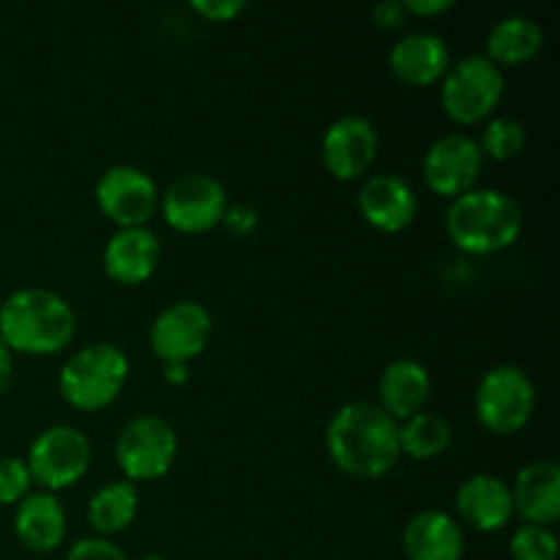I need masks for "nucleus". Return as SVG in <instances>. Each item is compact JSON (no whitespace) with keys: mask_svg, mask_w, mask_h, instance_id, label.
Listing matches in <instances>:
<instances>
[{"mask_svg":"<svg viewBox=\"0 0 560 560\" xmlns=\"http://www.w3.org/2000/svg\"><path fill=\"white\" fill-rule=\"evenodd\" d=\"M326 452L334 468L353 479H381L399 463V424L375 402L342 405L326 427Z\"/></svg>","mask_w":560,"mask_h":560,"instance_id":"1","label":"nucleus"},{"mask_svg":"<svg viewBox=\"0 0 560 560\" xmlns=\"http://www.w3.org/2000/svg\"><path fill=\"white\" fill-rule=\"evenodd\" d=\"M77 315L47 288H20L0 304V339L11 353L55 355L74 342Z\"/></svg>","mask_w":560,"mask_h":560,"instance_id":"2","label":"nucleus"},{"mask_svg":"<svg viewBox=\"0 0 560 560\" xmlns=\"http://www.w3.org/2000/svg\"><path fill=\"white\" fill-rule=\"evenodd\" d=\"M446 235L459 252L474 257L512 249L523 235V208L509 191L476 186L448 200Z\"/></svg>","mask_w":560,"mask_h":560,"instance_id":"3","label":"nucleus"},{"mask_svg":"<svg viewBox=\"0 0 560 560\" xmlns=\"http://www.w3.org/2000/svg\"><path fill=\"white\" fill-rule=\"evenodd\" d=\"M129 381V355L113 342H91L63 361L58 392L80 413L109 408Z\"/></svg>","mask_w":560,"mask_h":560,"instance_id":"4","label":"nucleus"},{"mask_svg":"<svg viewBox=\"0 0 560 560\" xmlns=\"http://www.w3.org/2000/svg\"><path fill=\"white\" fill-rule=\"evenodd\" d=\"M438 85L446 118L457 126H474L492 118L506 93V77L485 55H465L448 66Z\"/></svg>","mask_w":560,"mask_h":560,"instance_id":"5","label":"nucleus"},{"mask_svg":"<svg viewBox=\"0 0 560 560\" xmlns=\"http://www.w3.org/2000/svg\"><path fill=\"white\" fill-rule=\"evenodd\" d=\"M474 410L479 424L492 435L525 430L536 410L534 377L517 364H495L476 386Z\"/></svg>","mask_w":560,"mask_h":560,"instance_id":"6","label":"nucleus"},{"mask_svg":"<svg viewBox=\"0 0 560 560\" xmlns=\"http://www.w3.org/2000/svg\"><path fill=\"white\" fill-rule=\"evenodd\" d=\"M175 457H178V432L156 413L131 419L115 441V463L131 485L159 481L173 470Z\"/></svg>","mask_w":560,"mask_h":560,"instance_id":"7","label":"nucleus"},{"mask_svg":"<svg viewBox=\"0 0 560 560\" xmlns=\"http://www.w3.org/2000/svg\"><path fill=\"white\" fill-rule=\"evenodd\" d=\"M31 479L44 492H58L74 487L91 468V441L82 430L71 424L47 427L31 443L25 457Z\"/></svg>","mask_w":560,"mask_h":560,"instance_id":"8","label":"nucleus"},{"mask_svg":"<svg viewBox=\"0 0 560 560\" xmlns=\"http://www.w3.org/2000/svg\"><path fill=\"white\" fill-rule=\"evenodd\" d=\"M230 208L228 189L208 173L178 175L159 197L164 222L180 235H202L219 228Z\"/></svg>","mask_w":560,"mask_h":560,"instance_id":"9","label":"nucleus"},{"mask_svg":"<svg viewBox=\"0 0 560 560\" xmlns=\"http://www.w3.org/2000/svg\"><path fill=\"white\" fill-rule=\"evenodd\" d=\"M96 206L118 230L148 228L159 211L156 180L135 164H113L96 180Z\"/></svg>","mask_w":560,"mask_h":560,"instance_id":"10","label":"nucleus"},{"mask_svg":"<svg viewBox=\"0 0 560 560\" xmlns=\"http://www.w3.org/2000/svg\"><path fill=\"white\" fill-rule=\"evenodd\" d=\"M213 317L200 301H175L151 323L148 342L162 364H189L208 348Z\"/></svg>","mask_w":560,"mask_h":560,"instance_id":"11","label":"nucleus"},{"mask_svg":"<svg viewBox=\"0 0 560 560\" xmlns=\"http://www.w3.org/2000/svg\"><path fill=\"white\" fill-rule=\"evenodd\" d=\"M481 170H485V156L479 151V142L465 131L438 137L421 159L424 184L430 186V191H435L438 197H446V200L476 189Z\"/></svg>","mask_w":560,"mask_h":560,"instance_id":"12","label":"nucleus"},{"mask_svg":"<svg viewBox=\"0 0 560 560\" xmlns=\"http://www.w3.org/2000/svg\"><path fill=\"white\" fill-rule=\"evenodd\" d=\"M377 156V129L364 115H342L320 140V159L337 180H359Z\"/></svg>","mask_w":560,"mask_h":560,"instance_id":"13","label":"nucleus"},{"mask_svg":"<svg viewBox=\"0 0 560 560\" xmlns=\"http://www.w3.org/2000/svg\"><path fill=\"white\" fill-rule=\"evenodd\" d=\"M359 213L377 233L397 235L419 217V197L413 186L394 173H377L361 184Z\"/></svg>","mask_w":560,"mask_h":560,"instance_id":"14","label":"nucleus"},{"mask_svg":"<svg viewBox=\"0 0 560 560\" xmlns=\"http://www.w3.org/2000/svg\"><path fill=\"white\" fill-rule=\"evenodd\" d=\"M162 262V241L151 228L115 230L104 244L102 266L115 284L137 288L156 273Z\"/></svg>","mask_w":560,"mask_h":560,"instance_id":"15","label":"nucleus"},{"mask_svg":"<svg viewBox=\"0 0 560 560\" xmlns=\"http://www.w3.org/2000/svg\"><path fill=\"white\" fill-rule=\"evenodd\" d=\"M452 66V49L446 38L430 31L405 33L388 49V69L402 85L430 88L443 80Z\"/></svg>","mask_w":560,"mask_h":560,"instance_id":"16","label":"nucleus"},{"mask_svg":"<svg viewBox=\"0 0 560 560\" xmlns=\"http://www.w3.org/2000/svg\"><path fill=\"white\" fill-rule=\"evenodd\" d=\"M457 514L479 534H495L514 520L512 487L501 476L476 474L457 490Z\"/></svg>","mask_w":560,"mask_h":560,"instance_id":"17","label":"nucleus"},{"mask_svg":"<svg viewBox=\"0 0 560 560\" xmlns=\"http://www.w3.org/2000/svg\"><path fill=\"white\" fill-rule=\"evenodd\" d=\"M514 514L528 525L550 528L560 517V465L556 459H536L517 470L512 485Z\"/></svg>","mask_w":560,"mask_h":560,"instance_id":"18","label":"nucleus"},{"mask_svg":"<svg viewBox=\"0 0 560 560\" xmlns=\"http://www.w3.org/2000/svg\"><path fill=\"white\" fill-rule=\"evenodd\" d=\"M66 520L63 503L52 492H31L22 498L14 509V536L25 550L47 556L55 552L66 539Z\"/></svg>","mask_w":560,"mask_h":560,"instance_id":"19","label":"nucleus"},{"mask_svg":"<svg viewBox=\"0 0 560 560\" xmlns=\"http://www.w3.org/2000/svg\"><path fill=\"white\" fill-rule=\"evenodd\" d=\"M432 394V377L421 361L397 359L377 377V408L386 410L394 421H405L410 416L427 410Z\"/></svg>","mask_w":560,"mask_h":560,"instance_id":"20","label":"nucleus"},{"mask_svg":"<svg viewBox=\"0 0 560 560\" xmlns=\"http://www.w3.org/2000/svg\"><path fill=\"white\" fill-rule=\"evenodd\" d=\"M402 550L408 560H463V528L448 512L424 509L405 525Z\"/></svg>","mask_w":560,"mask_h":560,"instance_id":"21","label":"nucleus"},{"mask_svg":"<svg viewBox=\"0 0 560 560\" xmlns=\"http://www.w3.org/2000/svg\"><path fill=\"white\" fill-rule=\"evenodd\" d=\"M545 47V31L536 20L525 14H509L498 20L487 33V52L498 69L503 66H525Z\"/></svg>","mask_w":560,"mask_h":560,"instance_id":"22","label":"nucleus"},{"mask_svg":"<svg viewBox=\"0 0 560 560\" xmlns=\"http://www.w3.org/2000/svg\"><path fill=\"white\" fill-rule=\"evenodd\" d=\"M137 512H140L137 485L126 479L109 481L88 501V525L96 530V536L107 539V536L124 534L137 520Z\"/></svg>","mask_w":560,"mask_h":560,"instance_id":"23","label":"nucleus"},{"mask_svg":"<svg viewBox=\"0 0 560 560\" xmlns=\"http://www.w3.org/2000/svg\"><path fill=\"white\" fill-rule=\"evenodd\" d=\"M454 443V430L441 413L421 410L410 419L399 421V454L410 459H435L446 454Z\"/></svg>","mask_w":560,"mask_h":560,"instance_id":"24","label":"nucleus"},{"mask_svg":"<svg viewBox=\"0 0 560 560\" xmlns=\"http://www.w3.org/2000/svg\"><path fill=\"white\" fill-rule=\"evenodd\" d=\"M481 156L492 159V162H512L520 153L525 151V142H528V135H525V126L520 120L506 118V115H495L485 124L479 140Z\"/></svg>","mask_w":560,"mask_h":560,"instance_id":"25","label":"nucleus"},{"mask_svg":"<svg viewBox=\"0 0 560 560\" xmlns=\"http://www.w3.org/2000/svg\"><path fill=\"white\" fill-rule=\"evenodd\" d=\"M514 560H558V539L552 528L541 525H520L509 541Z\"/></svg>","mask_w":560,"mask_h":560,"instance_id":"26","label":"nucleus"},{"mask_svg":"<svg viewBox=\"0 0 560 560\" xmlns=\"http://www.w3.org/2000/svg\"><path fill=\"white\" fill-rule=\"evenodd\" d=\"M31 470L25 459L0 457V506H16L25 495H31Z\"/></svg>","mask_w":560,"mask_h":560,"instance_id":"27","label":"nucleus"},{"mask_svg":"<svg viewBox=\"0 0 560 560\" xmlns=\"http://www.w3.org/2000/svg\"><path fill=\"white\" fill-rule=\"evenodd\" d=\"M66 560H129L115 541L102 539V536H88V539L74 541L66 552Z\"/></svg>","mask_w":560,"mask_h":560,"instance_id":"28","label":"nucleus"},{"mask_svg":"<svg viewBox=\"0 0 560 560\" xmlns=\"http://www.w3.org/2000/svg\"><path fill=\"white\" fill-rule=\"evenodd\" d=\"M189 9L206 22H233L244 14L249 5L244 0H191Z\"/></svg>","mask_w":560,"mask_h":560,"instance_id":"29","label":"nucleus"},{"mask_svg":"<svg viewBox=\"0 0 560 560\" xmlns=\"http://www.w3.org/2000/svg\"><path fill=\"white\" fill-rule=\"evenodd\" d=\"M222 224L228 228L230 235H235V238H249V235L257 230V224H260V219H257L255 208L230 206L228 213H224Z\"/></svg>","mask_w":560,"mask_h":560,"instance_id":"30","label":"nucleus"},{"mask_svg":"<svg viewBox=\"0 0 560 560\" xmlns=\"http://www.w3.org/2000/svg\"><path fill=\"white\" fill-rule=\"evenodd\" d=\"M405 5L402 0H381V3L372 9V22H375L377 31H399L405 25Z\"/></svg>","mask_w":560,"mask_h":560,"instance_id":"31","label":"nucleus"},{"mask_svg":"<svg viewBox=\"0 0 560 560\" xmlns=\"http://www.w3.org/2000/svg\"><path fill=\"white\" fill-rule=\"evenodd\" d=\"M405 14L413 16H441L454 9V0H402Z\"/></svg>","mask_w":560,"mask_h":560,"instance_id":"32","label":"nucleus"},{"mask_svg":"<svg viewBox=\"0 0 560 560\" xmlns=\"http://www.w3.org/2000/svg\"><path fill=\"white\" fill-rule=\"evenodd\" d=\"M11 377H14V353L5 348V342L0 339V397L9 392Z\"/></svg>","mask_w":560,"mask_h":560,"instance_id":"33","label":"nucleus"},{"mask_svg":"<svg viewBox=\"0 0 560 560\" xmlns=\"http://www.w3.org/2000/svg\"><path fill=\"white\" fill-rule=\"evenodd\" d=\"M164 381L170 386H184V383H189V364H164Z\"/></svg>","mask_w":560,"mask_h":560,"instance_id":"34","label":"nucleus"},{"mask_svg":"<svg viewBox=\"0 0 560 560\" xmlns=\"http://www.w3.org/2000/svg\"><path fill=\"white\" fill-rule=\"evenodd\" d=\"M137 560H167V558H162V556H156V552H148V556H142V558H137Z\"/></svg>","mask_w":560,"mask_h":560,"instance_id":"35","label":"nucleus"}]
</instances>
